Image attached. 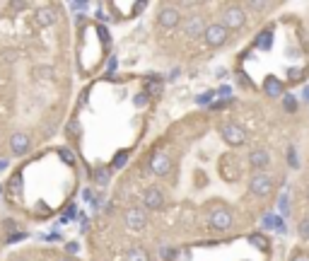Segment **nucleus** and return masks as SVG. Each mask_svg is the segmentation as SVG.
Listing matches in <instances>:
<instances>
[{
    "instance_id": "f257e3e1",
    "label": "nucleus",
    "mask_w": 309,
    "mask_h": 261,
    "mask_svg": "<svg viewBox=\"0 0 309 261\" xmlns=\"http://www.w3.org/2000/svg\"><path fill=\"white\" fill-rule=\"evenodd\" d=\"M217 133H220V138L227 143L229 148H239V145H244L249 140L246 128L239 126L237 121H222V124L217 126Z\"/></svg>"
},
{
    "instance_id": "f03ea898",
    "label": "nucleus",
    "mask_w": 309,
    "mask_h": 261,
    "mask_svg": "<svg viewBox=\"0 0 309 261\" xmlns=\"http://www.w3.org/2000/svg\"><path fill=\"white\" fill-rule=\"evenodd\" d=\"M220 25L227 27L229 32H239V29L246 27V20H249V13L244 10V5H227L222 15H220Z\"/></svg>"
},
{
    "instance_id": "7ed1b4c3",
    "label": "nucleus",
    "mask_w": 309,
    "mask_h": 261,
    "mask_svg": "<svg viewBox=\"0 0 309 261\" xmlns=\"http://www.w3.org/2000/svg\"><path fill=\"white\" fill-rule=\"evenodd\" d=\"M208 225L215 232H227L234 225V215H232V210L227 206H213L208 210Z\"/></svg>"
},
{
    "instance_id": "20e7f679",
    "label": "nucleus",
    "mask_w": 309,
    "mask_h": 261,
    "mask_svg": "<svg viewBox=\"0 0 309 261\" xmlns=\"http://www.w3.org/2000/svg\"><path fill=\"white\" fill-rule=\"evenodd\" d=\"M205 27H208V22H205V17H203L201 13L186 15L184 22H181V32H184V37L191 39V42H193V39H203Z\"/></svg>"
},
{
    "instance_id": "39448f33",
    "label": "nucleus",
    "mask_w": 309,
    "mask_h": 261,
    "mask_svg": "<svg viewBox=\"0 0 309 261\" xmlns=\"http://www.w3.org/2000/svg\"><path fill=\"white\" fill-rule=\"evenodd\" d=\"M203 42H205L208 49H220V46H225V44L229 42V29L222 27L220 22H210V25L205 27Z\"/></svg>"
},
{
    "instance_id": "423d86ee",
    "label": "nucleus",
    "mask_w": 309,
    "mask_h": 261,
    "mask_svg": "<svg viewBox=\"0 0 309 261\" xmlns=\"http://www.w3.org/2000/svg\"><path fill=\"white\" fill-rule=\"evenodd\" d=\"M249 193L256 196V198H266L273 193V179L266 174V172H254L249 177Z\"/></svg>"
},
{
    "instance_id": "0eeeda50",
    "label": "nucleus",
    "mask_w": 309,
    "mask_h": 261,
    "mask_svg": "<svg viewBox=\"0 0 309 261\" xmlns=\"http://www.w3.org/2000/svg\"><path fill=\"white\" fill-rule=\"evenodd\" d=\"M181 22H184V15L176 5H162L157 10V25L162 29H176L181 27Z\"/></svg>"
},
{
    "instance_id": "6e6552de",
    "label": "nucleus",
    "mask_w": 309,
    "mask_h": 261,
    "mask_svg": "<svg viewBox=\"0 0 309 261\" xmlns=\"http://www.w3.org/2000/svg\"><path fill=\"white\" fill-rule=\"evenodd\" d=\"M123 222L131 232H143L148 227V210L145 208H138V206H131L126 208L123 213Z\"/></svg>"
},
{
    "instance_id": "1a4fd4ad",
    "label": "nucleus",
    "mask_w": 309,
    "mask_h": 261,
    "mask_svg": "<svg viewBox=\"0 0 309 261\" xmlns=\"http://www.w3.org/2000/svg\"><path fill=\"white\" fill-rule=\"evenodd\" d=\"M150 172H152L155 177H167V174L172 172V157L164 150L152 152V157H150Z\"/></svg>"
},
{
    "instance_id": "9d476101",
    "label": "nucleus",
    "mask_w": 309,
    "mask_h": 261,
    "mask_svg": "<svg viewBox=\"0 0 309 261\" xmlns=\"http://www.w3.org/2000/svg\"><path fill=\"white\" fill-rule=\"evenodd\" d=\"M29 150H32V136L25 133V131H15L13 136H10V152H13L15 157H22Z\"/></svg>"
},
{
    "instance_id": "9b49d317",
    "label": "nucleus",
    "mask_w": 309,
    "mask_h": 261,
    "mask_svg": "<svg viewBox=\"0 0 309 261\" xmlns=\"http://www.w3.org/2000/svg\"><path fill=\"white\" fill-rule=\"evenodd\" d=\"M34 22L39 27H54L56 22H58V10H56L54 5H39L34 10Z\"/></svg>"
},
{
    "instance_id": "f8f14e48",
    "label": "nucleus",
    "mask_w": 309,
    "mask_h": 261,
    "mask_svg": "<svg viewBox=\"0 0 309 261\" xmlns=\"http://www.w3.org/2000/svg\"><path fill=\"white\" fill-rule=\"evenodd\" d=\"M143 206H145V210H160L164 206V191L160 186H148L143 191Z\"/></svg>"
},
{
    "instance_id": "ddd939ff",
    "label": "nucleus",
    "mask_w": 309,
    "mask_h": 261,
    "mask_svg": "<svg viewBox=\"0 0 309 261\" xmlns=\"http://www.w3.org/2000/svg\"><path fill=\"white\" fill-rule=\"evenodd\" d=\"M268 165H270V152L266 148H254L249 152V167L254 172H266Z\"/></svg>"
},
{
    "instance_id": "4468645a",
    "label": "nucleus",
    "mask_w": 309,
    "mask_h": 261,
    "mask_svg": "<svg viewBox=\"0 0 309 261\" xmlns=\"http://www.w3.org/2000/svg\"><path fill=\"white\" fill-rule=\"evenodd\" d=\"M263 95L270 97V99H282L285 97V83L275 75H266L263 80Z\"/></svg>"
},
{
    "instance_id": "2eb2a0df",
    "label": "nucleus",
    "mask_w": 309,
    "mask_h": 261,
    "mask_svg": "<svg viewBox=\"0 0 309 261\" xmlns=\"http://www.w3.org/2000/svg\"><path fill=\"white\" fill-rule=\"evenodd\" d=\"M123 261H150V251L148 247H143V244H133V247L126 251V256Z\"/></svg>"
},
{
    "instance_id": "dca6fc26",
    "label": "nucleus",
    "mask_w": 309,
    "mask_h": 261,
    "mask_svg": "<svg viewBox=\"0 0 309 261\" xmlns=\"http://www.w3.org/2000/svg\"><path fill=\"white\" fill-rule=\"evenodd\" d=\"M92 179L97 186H109V181H111V169H109V167H99V169L92 172Z\"/></svg>"
},
{
    "instance_id": "f3484780",
    "label": "nucleus",
    "mask_w": 309,
    "mask_h": 261,
    "mask_svg": "<svg viewBox=\"0 0 309 261\" xmlns=\"http://www.w3.org/2000/svg\"><path fill=\"white\" fill-rule=\"evenodd\" d=\"M268 8H270V3H263V0H249V3H244V10H246V13L263 15Z\"/></svg>"
},
{
    "instance_id": "a211bd4d",
    "label": "nucleus",
    "mask_w": 309,
    "mask_h": 261,
    "mask_svg": "<svg viewBox=\"0 0 309 261\" xmlns=\"http://www.w3.org/2000/svg\"><path fill=\"white\" fill-rule=\"evenodd\" d=\"M297 237H299V242H309V213L302 215L297 222Z\"/></svg>"
},
{
    "instance_id": "6ab92c4d",
    "label": "nucleus",
    "mask_w": 309,
    "mask_h": 261,
    "mask_svg": "<svg viewBox=\"0 0 309 261\" xmlns=\"http://www.w3.org/2000/svg\"><path fill=\"white\" fill-rule=\"evenodd\" d=\"M249 242H251V244H254V247H258L261 249V251H270V242H268V237H263V234H251V237H249Z\"/></svg>"
},
{
    "instance_id": "aec40b11",
    "label": "nucleus",
    "mask_w": 309,
    "mask_h": 261,
    "mask_svg": "<svg viewBox=\"0 0 309 261\" xmlns=\"http://www.w3.org/2000/svg\"><path fill=\"white\" fill-rule=\"evenodd\" d=\"M282 109L287 111V114H295L297 111V97L285 92V97H282Z\"/></svg>"
},
{
    "instance_id": "412c9836",
    "label": "nucleus",
    "mask_w": 309,
    "mask_h": 261,
    "mask_svg": "<svg viewBox=\"0 0 309 261\" xmlns=\"http://www.w3.org/2000/svg\"><path fill=\"white\" fill-rule=\"evenodd\" d=\"M273 32L270 29H266L263 34H258V39H256V46L258 49H270V44H273V37H270Z\"/></svg>"
},
{
    "instance_id": "4be33fe9",
    "label": "nucleus",
    "mask_w": 309,
    "mask_h": 261,
    "mask_svg": "<svg viewBox=\"0 0 309 261\" xmlns=\"http://www.w3.org/2000/svg\"><path fill=\"white\" fill-rule=\"evenodd\" d=\"M3 227L8 230V237H10V234H17V230H20L17 220H13V218H5V220H3Z\"/></svg>"
},
{
    "instance_id": "5701e85b",
    "label": "nucleus",
    "mask_w": 309,
    "mask_h": 261,
    "mask_svg": "<svg viewBox=\"0 0 309 261\" xmlns=\"http://www.w3.org/2000/svg\"><path fill=\"white\" fill-rule=\"evenodd\" d=\"M126 162H128V152H119L116 160H114V167H121V165H126Z\"/></svg>"
},
{
    "instance_id": "b1692460",
    "label": "nucleus",
    "mask_w": 309,
    "mask_h": 261,
    "mask_svg": "<svg viewBox=\"0 0 309 261\" xmlns=\"http://www.w3.org/2000/svg\"><path fill=\"white\" fill-rule=\"evenodd\" d=\"M160 254H162V259H167V261H172V259H174V254H176V251H174V249H162Z\"/></svg>"
},
{
    "instance_id": "393cba45",
    "label": "nucleus",
    "mask_w": 309,
    "mask_h": 261,
    "mask_svg": "<svg viewBox=\"0 0 309 261\" xmlns=\"http://www.w3.org/2000/svg\"><path fill=\"white\" fill-rule=\"evenodd\" d=\"M210 99H213V92H205V95H203V97H198L196 102H198V104H208Z\"/></svg>"
},
{
    "instance_id": "a878e982",
    "label": "nucleus",
    "mask_w": 309,
    "mask_h": 261,
    "mask_svg": "<svg viewBox=\"0 0 309 261\" xmlns=\"http://www.w3.org/2000/svg\"><path fill=\"white\" fill-rule=\"evenodd\" d=\"M10 8H13V10H27L29 3H10Z\"/></svg>"
},
{
    "instance_id": "bb28decb",
    "label": "nucleus",
    "mask_w": 309,
    "mask_h": 261,
    "mask_svg": "<svg viewBox=\"0 0 309 261\" xmlns=\"http://www.w3.org/2000/svg\"><path fill=\"white\" fill-rule=\"evenodd\" d=\"M75 251H78V244H75V242H70V244H68V254H75Z\"/></svg>"
},
{
    "instance_id": "cd10ccee",
    "label": "nucleus",
    "mask_w": 309,
    "mask_h": 261,
    "mask_svg": "<svg viewBox=\"0 0 309 261\" xmlns=\"http://www.w3.org/2000/svg\"><path fill=\"white\" fill-rule=\"evenodd\" d=\"M61 152H63V157H66L68 162H73V155H70V150H61Z\"/></svg>"
},
{
    "instance_id": "c85d7f7f",
    "label": "nucleus",
    "mask_w": 309,
    "mask_h": 261,
    "mask_svg": "<svg viewBox=\"0 0 309 261\" xmlns=\"http://www.w3.org/2000/svg\"><path fill=\"white\" fill-rule=\"evenodd\" d=\"M56 261H73V259H70V256H58Z\"/></svg>"
},
{
    "instance_id": "c756f323",
    "label": "nucleus",
    "mask_w": 309,
    "mask_h": 261,
    "mask_svg": "<svg viewBox=\"0 0 309 261\" xmlns=\"http://www.w3.org/2000/svg\"><path fill=\"white\" fill-rule=\"evenodd\" d=\"M304 102H309V87L304 90Z\"/></svg>"
},
{
    "instance_id": "7c9ffc66",
    "label": "nucleus",
    "mask_w": 309,
    "mask_h": 261,
    "mask_svg": "<svg viewBox=\"0 0 309 261\" xmlns=\"http://www.w3.org/2000/svg\"><path fill=\"white\" fill-rule=\"evenodd\" d=\"M10 261H29V259H22V256H15V259H10Z\"/></svg>"
},
{
    "instance_id": "2f4dec72",
    "label": "nucleus",
    "mask_w": 309,
    "mask_h": 261,
    "mask_svg": "<svg viewBox=\"0 0 309 261\" xmlns=\"http://www.w3.org/2000/svg\"><path fill=\"white\" fill-rule=\"evenodd\" d=\"M304 196H307V201H309V184H307V189H304Z\"/></svg>"
}]
</instances>
